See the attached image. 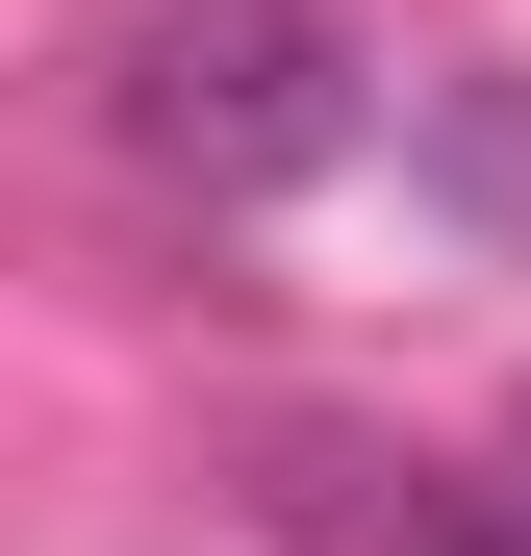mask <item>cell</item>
Here are the masks:
<instances>
[{
  "mask_svg": "<svg viewBox=\"0 0 531 556\" xmlns=\"http://www.w3.org/2000/svg\"><path fill=\"white\" fill-rule=\"evenodd\" d=\"M102 127H127L152 203H279V177L354 152V51H329V0H152Z\"/></svg>",
  "mask_w": 531,
  "mask_h": 556,
  "instance_id": "6da1fadb",
  "label": "cell"
}]
</instances>
